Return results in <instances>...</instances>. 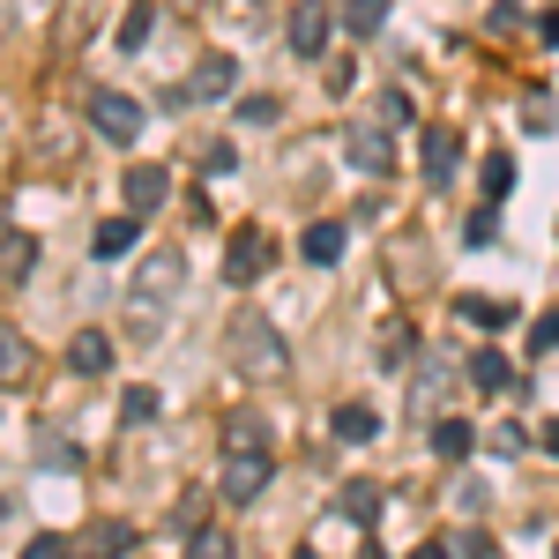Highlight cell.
I'll use <instances>...</instances> for the list:
<instances>
[{
    "mask_svg": "<svg viewBox=\"0 0 559 559\" xmlns=\"http://www.w3.org/2000/svg\"><path fill=\"white\" fill-rule=\"evenodd\" d=\"M120 194H128V210H134V216H150V210H165V194H173V173H165V165H128Z\"/></svg>",
    "mask_w": 559,
    "mask_h": 559,
    "instance_id": "9",
    "label": "cell"
},
{
    "mask_svg": "<svg viewBox=\"0 0 559 559\" xmlns=\"http://www.w3.org/2000/svg\"><path fill=\"white\" fill-rule=\"evenodd\" d=\"M545 45H559V8H545Z\"/></svg>",
    "mask_w": 559,
    "mask_h": 559,
    "instance_id": "39",
    "label": "cell"
},
{
    "mask_svg": "<svg viewBox=\"0 0 559 559\" xmlns=\"http://www.w3.org/2000/svg\"><path fill=\"white\" fill-rule=\"evenodd\" d=\"M31 269H38V239L31 231H8L0 239V284H23Z\"/></svg>",
    "mask_w": 559,
    "mask_h": 559,
    "instance_id": "16",
    "label": "cell"
},
{
    "mask_svg": "<svg viewBox=\"0 0 559 559\" xmlns=\"http://www.w3.org/2000/svg\"><path fill=\"white\" fill-rule=\"evenodd\" d=\"M224 440H231V448H269V426H261V411H239Z\"/></svg>",
    "mask_w": 559,
    "mask_h": 559,
    "instance_id": "27",
    "label": "cell"
},
{
    "mask_svg": "<svg viewBox=\"0 0 559 559\" xmlns=\"http://www.w3.org/2000/svg\"><path fill=\"white\" fill-rule=\"evenodd\" d=\"M336 515H344L350 530H373V522H381V485H366V477L344 485V492H336Z\"/></svg>",
    "mask_w": 559,
    "mask_h": 559,
    "instance_id": "13",
    "label": "cell"
},
{
    "mask_svg": "<svg viewBox=\"0 0 559 559\" xmlns=\"http://www.w3.org/2000/svg\"><path fill=\"white\" fill-rule=\"evenodd\" d=\"M38 463H45V471H75V448H68V440H45Z\"/></svg>",
    "mask_w": 559,
    "mask_h": 559,
    "instance_id": "35",
    "label": "cell"
},
{
    "mask_svg": "<svg viewBox=\"0 0 559 559\" xmlns=\"http://www.w3.org/2000/svg\"><path fill=\"white\" fill-rule=\"evenodd\" d=\"M471 448H477V426H471V418H440V426H432V455L471 463Z\"/></svg>",
    "mask_w": 559,
    "mask_h": 559,
    "instance_id": "17",
    "label": "cell"
},
{
    "mask_svg": "<svg viewBox=\"0 0 559 559\" xmlns=\"http://www.w3.org/2000/svg\"><path fill=\"white\" fill-rule=\"evenodd\" d=\"M68 366H75V373H105V366H112V336H105V329H75Z\"/></svg>",
    "mask_w": 559,
    "mask_h": 559,
    "instance_id": "15",
    "label": "cell"
},
{
    "mask_svg": "<svg viewBox=\"0 0 559 559\" xmlns=\"http://www.w3.org/2000/svg\"><path fill=\"white\" fill-rule=\"evenodd\" d=\"M448 552H455V559H492V537H485V530H463Z\"/></svg>",
    "mask_w": 559,
    "mask_h": 559,
    "instance_id": "32",
    "label": "cell"
},
{
    "mask_svg": "<svg viewBox=\"0 0 559 559\" xmlns=\"http://www.w3.org/2000/svg\"><path fill=\"white\" fill-rule=\"evenodd\" d=\"M8 515H15V500H8V492H0V522H8Z\"/></svg>",
    "mask_w": 559,
    "mask_h": 559,
    "instance_id": "42",
    "label": "cell"
},
{
    "mask_svg": "<svg viewBox=\"0 0 559 559\" xmlns=\"http://www.w3.org/2000/svg\"><path fill=\"white\" fill-rule=\"evenodd\" d=\"M173 530H179V537H194V530H202V500H179V508H173Z\"/></svg>",
    "mask_w": 559,
    "mask_h": 559,
    "instance_id": "34",
    "label": "cell"
},
{
    "mask_svg": "<svg viewBox=\"0 0 559 559\" xmlns=\"http://www.w3.org/2000/svg\"><path fill=\"white\" fill-rule=\"evenodd\" d=\"M492 448H500V455H522V448H530V432H522V426H500V432H492Z\"/></svg>",
    "mask_w": 559,
    "mask_h": 559,
    "instance_id": "36",
    "label": "cell"
},
{
    "mask_svg": "<svg viewBox=\"0 0 559 559\" xmlns=\"http://www.w3.org/2000/svg\"><path fill=\"white\" fill-rule=\"evenodd\" d=\"M500 239V210H477V216H463V247H492Z\"/></svg>",
    "mask_w": 559,
    "mask_h": 559,
    "instance_id": "28",
    "label": "cell"
},
{
    "mask_svg": "<svg viewBox=\"0 0 559 559\" xmlns=\"http://www.w3.org/2000/svg\"><path fill=\"white\" fill-rule=\"evenodd\" d=\"M299 559H321V552H299Z\"/></svg>",
    "mask_w": 559,
    "mask_h": 559,
    "instance_id": "45",
    "label": "cell"
},
{
    "mask_svg": "<svg viewBox=\"0 0 559 559\" xmlns=\"http://www.w3.org/2000/svg\"><path fill=\"white\" fill-rule=\"evenodd\" d=\"M411 559H455V552H448V545H418Z\"/></svg>",
    "mask_w": 559,
    "mask_h": 559,
    "instance_id": "40",
    "label": "cell"
},
{
    "mask_svg": "<svg viewBox=\"0 0 559 559\" xmlns=\"http://www.w3.org/2000/svg\"><path fill=\"white\" fill-rule=\"evenodd\" d=\"M508 187H515V165H508V157H485V194H492V202H500V194H508Z\"/></svg>",
    "mask_w": 559,
    "mask_h": 559,
    "instance_id": "31",
    "label": "cell"
},
{
    "mask_svg": "<svg viewBox=\"0 0 559 559\" xmlns=\"http://www.w3.org/2000/svg\"><path fill=\"white\" fill-rule=\"evenodd\" d=\"M530 344H537V350H559V306L537 321V336H530Z\"/></svg>",
    "mask_w": 559,
    "mask_h": 559,
    "instance_id": "37",
    "label": "cell"
},
{
    "mask_svg": "<svg viewBox=\"0 0 559 559\" xmlns=\"http://www.w3.org/2000/svg\"><path fill=\"white\" fill-rule=\"evenodd\" d=\"M284 38H292L299 60H313V52L329 45V8H321V0H299V8H292V23H284Z\"/></svg>",
    "mask_w": 559,
    "mask_h": 559,
    "instance_id": "10",
    "label": "cell"
},
{
    "mask_svg": "<svg viewBox=\"0 0 559 559\" xmlns=\"http://www.w3.org/2000/svg\"><path fill=\"white\" fill-rule=\"evenodd\" d=\"M545 448H552V455H559V418H552V426H545Z\"/></svg>",
    "mask_w": 559,
    "mask_h": 559,
    "instance_id": "41",
    "label": "cell"
},
{
    "mask_svg": "<svg viewBox=\"0 0 559 559\" xmlns=\"http://www.w3.org/2000/svg\"><path fill=\"white\" fill-rule=\"evenodd\" d=\"M134 552V522H120V515H97L75 537V559H128Z\"/></svg>",
    "mask_w": 559,
    "mask_h": 559,
    "instance_id": "6",
    "label": "cell"
},
{
    "mask_svg": "<svg viewBox=\"0 0 559 559\" xmlns=\"http://www.w3.org/2000/svg\"><path fill=\"white\" fill-rule=\"evenodd\" d=\"M269 477H276L269 448H231V463H224V477H216V492H224V508H247V500L269 492Z\"/></svg>",
    "mask_w": 559,
    "mask_h": 559,
    "instance_id": "4",
    "label": "cell"
},
{
    "mask_svg": "<svg viewBox=\"0 0 559 559\" xmlns=\"http://www.w3.org/2000/svg\"><path fill=\"white\" fill-rule=\"evenodd\" d=\"M388 23V0H344V31L350 38H381Z\"/></svg>",
    "mask_w": 559,
    "mask_h": 559,
    "instance_id": "21",
    "label": "cell"
},
{
    "mask_svg": "<svg viewBox=\"0 0 559 559\" xmlns=\"http://www.w3.org/2000/svg\"><path fill=\"white\" fill-rule=\"evenodd\" d=\"M373 432H381V418H373V403H344V411H336V440H350V448H366Z\"/></svg>",
    "mask_w": 559,
    "mask_h": 559,
    "instance_id": "20",
    "label": "cell"
},
{
    "mask_svg": "<svg viewBox=\"0 0 559 559\" xmlns=\"http://www.w3.org/2000/svg\"><path fill=\"white\" fill-rule=\"evenodd\" d=\"M239 112H247L254 128H276V112H284V105H276V97H239Z\"/></svg>",
    "mask_w": 559,
    "mask_h": 559,
    "instance_id": "33",
    "label": "cell"
},
{
    "mask_svg": "<svg viewBox=\"0 0 559 559\" xmlns=\"http://www.w3.org/2000/svg\"><path fill=\"white\" fill-rule=\"evenodd\" d=\"M344 224H306V239H299V254L313 261V269H336V261H344Z\"/></svg>",
    "mask_w": 559,
    "mask_h": 559,
    "instance_id": "14",
    "label": "cell"
},
{
    "mask_svg": "<svg viewBox=\"0 0 559 559\" xmlns=\"http://www.w3.org/2000/svg\"><path fill=\"white\" fill-rule=\"evenodd\" d=\"M179 284H187V261L179 254H150L142 261L128 306H120V336H128V344H157V336H165V313L179 306Z\"/></svg>",
    "mask_w": 559,
    "mask_h": 559,
    "instance_id": "1",
    "label": "cell"
},
{
    "mask_svg": "<svg viewBox=\"0 0 559 559\" xmlns=\"http://www.w3.org/2000/svg\"><path fill=\"white\" fill-rule=\"evenodd\" d=\"M455 313L477 321V329H508V321H515V306H508V299H455Z\"/></svg>",
    "mask_w": 559,
    "mask_h": 559,
    "instance_id": "23",
    "label": "cell"
},
{
    "mask_svg": "<svg viewBox=\"0 0 559 559\" xmlns=\"http://www.w3.org/2000/svg\"><path fill=\"white\" fill-rule=\"evenodd\" d=\"M344 150H350V165H358L366 179H388V173H395V150H388V134H381V128H350Z\"/></svg>",
    "mask_w": 559,
    "mask_h": 559,
    "instance_id": "11",
    "label": "cell"
},
{
    "mask_svg": "<svg viewBox=\"0 0 559 559\" xmlns=\"http://www.w3.org/2000/svg\"><path fill=\"white\" fill-rule=\"evenodd\" d=\"M187 559H239V552H231V530H216V522H202V530L187 537Z\"/></svg>",
    "mask_w": 559,
    "mask_h": 559,
    "instance_id": "24",
    "label": "cell"
},
{
    "mask_svg": "<svg viewBox=\"0 0 559 559\" xmlns=\"http://www.w3.org/2000/svg\"><path fill=\"white\" fill-rule=\"evenodd\" d=\"M150 31H157V8H150V0H134L128 15H120V52H142Z\"/></svg>",
    "mask_w": 559,
    "mask_h": 559,
    "instance_id": "22",
    "label": "cell"
},
{
    "mask_svg": "<svg viewBox=\"0 0 559 559\" xmlns=\"http://www.w3.org/2000/svg\"><path fill=\"white\" fill-rule=\"evenodd\" d=\"M134 239H142V216H105L97 231H90V254L97 261H120V254H134Z\"/></svg>",
    "mask_w": 559,
    "mask_h": 559,
    "instance_id": "12",
    "label": "cell"
},
{
    "mask_svg": "<svg viewBox=\"0 0 559 559\" xmlns=\"http://www.w3.org/2000/svg\"><path fill=\"white\" fill-rule=\"evenodd\" d=\"M411 120H418V105H411L403 90H381V97H373V128H411Z\"/></svg>",
    "mask_w": 559,
    "mask_h": 559,
    "instance_id": "25",
    "label": "cell"
},
{
    "mask_svg": "<svg viewBox=\"0 0 559 559\" xmlns=\"http://www.w3.org/2000/svg\"><path fill=\"white\" fill-rule=\"evenodd\" d=\"M23 559H75V545H68V537H52V530H45V537H31V545H23Z\"/></svg>",
    "mask_w": 559,
    "mask_h": 559,
    "instance_id": "30",
    "label": "cell"
},
{
    "mask_svg": "<svg viewBox=\"0 0 559 559\" xmlns=\"http://www.w3.org/2000/svg\"><path fill=\"white\" fill-rule=\"evenodd\" d=\"M522 128H537V134H552V128H559V105L545 97V90H537V97L522 105Z\"/></svg>",
    "mask_w": 559,
    "mask_h": 559,
    "instance_id": "29",
    "label": "cell"
},
{
    "mask_svg": "<svg viewBox=\"0 0 559 559\" xmlns=\"http://www.w3.org/2000/svg\"><path fill=\"white\" fill-rule=\"evenodd\" d=\"M120 418H128V426H150V418H157V388H120Z\"/></svg>",
    "mask_w": 559,
    "mask_h": 559,
    "instance_id": "26",
    "label": "cell"
},
{
    "mask_svg": "<svg viewBox=\"0 0 559 559\" xmlns=\"http://www.w3.org/2000/svg\"><path fill=\"white\" fill-rule=\"evenodd\" d=\"M358 559H381V545H358Z\"/></svg>",
    "mask_w": 559,
    "mask_h": 559,
    "instance_id": "43",
    "label": "cell"
},
{
    "mask_svg": "<svg viewBox=\"0 0 559 559\" xmlns=\"http://www.w3.org/2000/svg\"><path fill=\"white\" fill-rule=\"evenodd\" d=\"M471 381L485 388V395H508V388H515V366H508L500 350H471Z\"/></svg>",
    "mask_w": 559,
    "mask_h": 559,
    "instance_id": "19",
    "label": "cell"
},
{
    "mask_svg": "<svg viewBox=\"0 0 559 559\" xmlns=\"http://www.w3.org/2000/svg\"><path fill=\"white\" fill-rule=\"evenodd\" d=\"M23 373H31V336H23L15 321H0V388L23 381Z\"/></svg>",
    "mask_w": 559,
    "mask_h": 559,
    "instance_id": "18",
    "label": "cell"
},
{
    "mask_svg": "<svg viewBox=\"0 0 559 559\" xmlns=\"http://www.w3.org/2000/svg\"><path fill=\"white\" fill-rule=\"evenodd\" d=\"M418 157H426V187H448L455 165H463V134L455 128H426L418 134Z\"/></svg>",
    "mask_w": 559,
    "mask_h": 559,
    "instance_id": "7",
    "label": "cell"
},
{
    "mask_svg": "<svg viewBox=\"0 0 559 559\" xmlns=\"http://www.w3.org/2000/svg\"><path fill=\"white\" fill-rule=\"evenodd\" d=\"M224 97H239V68L224 52H202L194 75H187V105H224Z\"/></svg>",
    "mask_w": 559,
    "mask_h": 559,
    "instance_id": "5",
    "label": "cell"
},
{
    "mask_svg": "<svg viewBox=\"0 0 559 559\" xmlns=\"http://www.w3.org/2000/svg\"><path fill=\"white\" fill-rule=\"evenodd\" d=\"M261 269H269V231H261V224H247V231L224 247V276H231V284H254Z\"/></svg>",
    "mask_w": 559,
    "mask_h": 559,
    "instance_id": "8",
    "label": "cell"
},
{
    "mask_svg": "<svg viewBox=\"0 0 559 559\" xmlns=\"http://www.w3.org/2000/svg\"><path fill=\"white\" fill-rule=\"evenodd\" d=\"M224 350H231V366H239L247 381H284V373H292V344H284L276 321H261V313H231Z\"/></svg>",
    "mask_w": 559,
    "mask_h": 559,
    "instance_id": "2",
    "label": "cell"
},
{
    "mask_svg": "<svg viewBox=\"0 0 559 559\" xmlns=\"http://www.w3.org/2000/svg\"><path fill=\"white\" fill-rule=\"evenodd\" d=\"M142 120H150L142 97H128V90H90V128L105 134L112 150H128L134 134H142Z\"/></svg>",
    "mask_w": 559,
    "mask_h": 559,
    "instance_id": "3",
    "label": "cell"
},
{
    "mask_svg": "<svg viewBox=\"0 0 559 559\" xmlns=\"http://www.w3.org/2000/svg\"><path fill=\"white\" fill-rule=\"evenodd\" d=\"M0 239H8V216H0Z\"/></svg>",
    "mask_w": 559,
    "mask_h": 559,
    "instance_id": "44",
    "label": "cell"
},
{
    "mask_svg": "<svg viewBox=\"0 0 559 559\" xmlns=\"http://www.w3.org/2000/svg\"><path fill=\"white\" fill-rule=\"evenodd\" d=\"M552 559H559V552H552Z\"/></svg>",
    "mask_w": 559,
    "mask_h": 559,
    "instance_id": "46",
    "label": "cell"
},
{
    "mask_svg": "<svg viewBox=\"0 0 559 559\" xmlns=\"http://www.w3.org/2000/svg\"><path fill=\"white\" fill-rule=\"evenodd\" d=\"M202 165H210V173L224 179V173H231V165H239V150H231V142H216V150H210V157H202Z\"/></svg>",
    "mask_w": 559,
    "mask_h": 559,
    "instance_id": "38",
    "label": "cell"
}]
</instances>
